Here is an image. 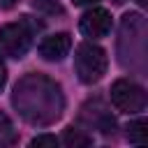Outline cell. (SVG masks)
<instances>
[{
  "instance_id": "1",
  "label": "cell",
  "mask_w": 148,
  "mask_h": 148,
  "mask_svg": "<svg viewBox=\"0 0 148 148\" xmlns=\"http://www.w3.org/2000/svg\"><path fill=\"white\" fill-rule=\"evenodd\" d=\"M12 104L16 106L23 120L32 125H49L60 118L65 99L56 81L42 74H28L16 83Z\"/></svg>"
},
{
  "instance_id": "2",
  "label": "cell",
  "mask_w": 148,
  "mask_h": 148,
  "mask_svg": "<svg viewBox=\"0 0 148 148\" xmlns=\"http://www.w3.org/2000/svg\"><path fill=\"white\" fill-rule=\"evenodd\" d=\"M106 51L92 42H83L76 46V53H74V69H76V76L83 81V83H97L104 74H106Z\"/></svg>"
},
{
  "instance_id": "3",
  "label": "cell",
  "mask_w": 148,
  "mask_h": 148,
  "mask_svg": "<svg viewBox=\"0 0 148 148\" xmlns=\"http://www.w3.org/2000/svg\"><path fill=\"white\" fill-rule=\"evenodd\" d=\"M30 44H32V28L28 23V16H23L21 21L0 25V46L12 58H23Z\"/></svg>"
},
{
  "instance_id": "4",
  "label": "cell",
  "mask_w": 148,
  "mask_h": 148,
  "mask_svg": "<svg viewBox=\"0 0 148 148\" xmlns=\"http://www.w3.org/2000/svg\"><path fill=\"white\" fill-rule=\"evenodd\" d=\"M111 104L123 113H139L146 109V90L130 79H118L111 86Z\"/></svg>"
},
{
  "instance_id": "5",
  "label": "cell",
  "mask_w": 148,
  "mask_h": 148,
  "mask_svg": "<svg viewBox=\"0 0 148 148\" xmlns=\"http://www.w3.org/2000/svg\"><path fill=\"white\" fill-rule=\"evenodd\" d=\"M79 30L86 35V37H92V39H99V37H106L111 32V14L102 7H92L88 9L81 21H79Z\"/></svg>"
},
{
  "instance_id": "6",
  "label": "cell",
  "mask_w": 148,
  "mask_h": 148,
  "mask_svg": "<svg viewBox=\"0 0 148 148\" xmlns=\"http://www.w3.org/2000/svg\"><path fill=\"white\" fill-rule=\"evenodd\" d=\"M69 49H72V37L67 32H56L39 44V56L49 62H58L69 53Z\"/></svg>"
},
{
  "instance_id": "7",
  "label": "cell",
  "mask_w": 148,
  "mask_h": 148,
  "mask_svg": "<svg viewBox=\"0 0 148 148\" xmlns=\"http://www.w3.org/2000/svg\"><path fill=\"white\" fill-rule=\"evenodd\" d=\"M127 139L136 146H146L148 143V120L139 118V120L130 123L127 125Z\"/></svg>"
},
{
  "instance_id": "8",
  "label": "cell",
  "mask_w": 148,
  "mask_h": 148,
  "mask_svg": "<svg viewBox=\"0 0 148 148\" xmlns=\"http://www.w3.org/2000/svg\"><path fill=\"white\" fill-rule=\"evenodd\" d=\"M62 143L69 146V148H83V146H90L92 139L83 130H79V127H67L62 132Z\"/></svg>"
},
{
  "instance_id": "9",
  "label": "cell",
  "mask_w": 148,
  "mask_h": 148,
  "mask_svg": "<svg viewBox=\"0 0 148 148\" xmlns=\"http://www.w3.org/2000/svg\"><path fill=\"white\" fill-rule=\"evenodd\" d=\"M14 141H16V130L7 118V113L0 111V146H12Z\"/></svg>"
},
{
  "instance_id": "10",
  "label": "cell",
  "mask_w": 148,
  "mask_h": 148,
  "mask_svg": "<svg viewBox=\"0 0 148 148\" xmlns=\"http://www.w3.org/2000/svg\"><path fill=\"white\" fill-rule=\"evenodd\" d=\"M32 7H35L37 12L49 14V16H56V14H62V12H65L58 0H32Z\"/></svg>"
},
{
  "instance_id": "11",
  "label": "cell",
  "mask_w": 148,
  "mask_h": 148,
  "mask_svg": "<svg viewBox=\"0 0 148 148\" xmlns=\"http://www.w3.org/2000/svg\"><path fill=\"white\" fill-rule=\"evenodd\" d=\"M30 146H32V148H44V146L56 148V146H58V139H56L53 134H39V136H35V139L30 141Z\"/></svg>"
},
{
  "instance_id": "12",
  "label": "cell",
  "mask_w": 148,
  "mask_h": 148,
  "mask_svg": "<svg viewBox=\"0 0 148 148\" xmlns=\"http://www.w3.org/2000/svg\"><path fill=\"white\" fill-rule=\"evenodd\" d=\"M5 83H7V67H5V62H2V56H0V92H2Z\"/></svg>"
},
{
  "instance_id": "13",
  "label": "cell",
  "mask_w": 148,
  "mask_h": 148,
  "mask_svg": "<svg viewBox=\"0 0 148 148\" xmlns=\"http://www.w3.org/2000/svg\"><path fill=\"white\" fill-rule=\"evenodd\" d=\"M18 0H0V9H12Z\"/></svg>"
},
{
  "instance_id": "14",
  "label": "cell",
  "mask_w": 148,
  "mask_h": 148,
  "mask_svg": "<svg viewBox=\"0 0 148 148\" xmlns=\"http://www.w3.org/2000/svg\"><path fill=\"white\" fill-rule=\"evenodd\" d=\"M76 5H92V2H97V0H74Z\"/></svg>"
},
{
  "instance_id": "15",
  "label": "cell",
  "mask_w": 148,
  "mask_h": 148,
  "mask_svg": "<svg viewBox=\"0 0 148 148\" xmlns=\"http://www.w3.org/2000/svg\"><path fill=\"white\" fill-rule=\"evenodd\" d=\"M136 2H139L141 7H146V5H148V0H136Z\"/></svg>"
}]
</instances>
